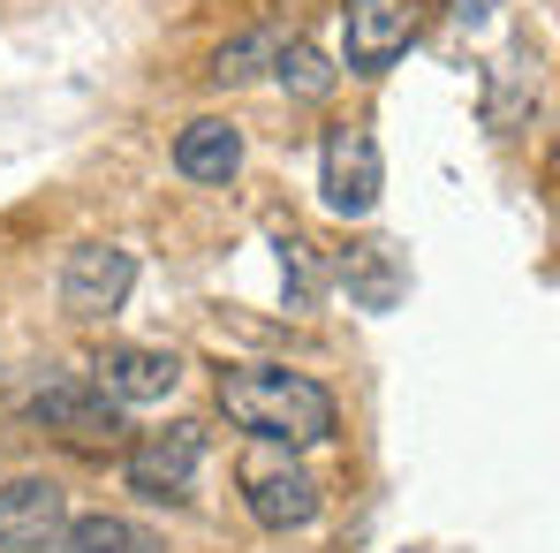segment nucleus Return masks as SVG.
I'll list each match as a JSON object with an SVG mask.
<instances>
[{"instance_id":"f257e3e1","label":"nucleus","mask_w":560,"mask_h":553,"mask_svg":"<svg viewBox=\"0 0 560 553\" xmlns=\"http://www.w3.org/2000/svg\"><path fill=\"white\" fill-rule=\"evenodd\" d=\"M220 410H228L235 433H250L266 448H318V440H334V394L311 371H288V365L220 371Z\"/></svg>"},{"instance_id":"f03ea898","label":"nucleus","mask_w":560,"mask_h":553,"mask_svg":"<svg viewBox=\"0 0 560 553\" xmlns=\"http://www.w3.org/2000/svg\"><path fill=\"white\" fill-rule=\"evenodd\" d=\"M235 485H243V508H250V523H258V531H311V523H318V508H326L318 477L288 456V448H266V440L243 456Z\"/></svg>"},{"instance_id":"7ed1b4c3","label":"nucleus","mask_w":560,"mask_h":553,"mask_svg":"<svg viewBox=\"0 0 560 553\" xmlns=\"http://www.w3.org/2000/svg\"><path fill=\"white\" fill-rule=\"evenodd\" d=\"M378 189H386V160H378L372 122H334L318 145V197L334 220H372Z\"/></svg>"},{"instance_id":"20e7f679","label":"nucleus","mask_w":560,"mask_h":553,"mask_svg":"<svg viewBox=\"0 0 560 553\" xmlns=\"http://www.w3.org/2000/svg\"><path fill=\"white\" fill-rule=\"evenodd\" d=\"M417 46V0H349L341 8V61L349 77H386Z\"/></svg>"},{"instance_id":"39448f33","label":"nucleus","mask_w":560,"mask_h":553,"mask_svg":"<svg viewBox=\"0 0 560 553\" xmlns=\"http://www.w3.org/2000/svg\"><path fill=\"white\" fill-rule=\"evenodd\" d=\"M129 288H137V258L121 243H77L61 258V311L69 319H92V326L114 319L129 303Z\"/></svg>"},{"instance_id":"423d86ee","label":"nucleus","mask_w":560,"mask_h":553,"mask_svg":"<svg viewBox=\"0 0 560 553\" xmlns=\"http://www.w3.org/2000/svg\"><path fill=\"white\" fill-rule=\"evenodd\" d=\"M197 470H205V425H167V433H144V440L129 448V462H121L129 493H144V500H189Z\"/></svg>"},{"instance_id":"0eeeda50","label":"nucleus","mask_w":560,"mask_h":553,"mask_svg":"<svg viewBox=\"0 0 560 553\" xmlns=\"http://www.w3.org/2000/svg\"><path fill=\"white\" fill-rule=\"evenodd\" d=\"M23 417L46 425V433H61V440H77V448H114L121 440V410L98 394L92 379H46L23 402Z\"/></svg>"},{"instance_id":"6e6552de","label":"nucleus","mask_w":560,"mask_h":553,"mask_svg":"<svg viewBox=\"0 0 560 553\" xmlns=\"http://www.w3.org/2000/svg\"><path fill=\"white\" fill-rule=\"evenodd\" d=\"M92 387L114 410H144V402H167L183 387V357L175 349H144V342H114L92 365Z\"/></svg>"},{"instance_id":"1a4fd4ad","label":"nucleus","mask_w":560,"mask_h":553,"mask_svg":"<svg viewBox=\"0 0 560 553\" xmlns=\"http://www.w3.org/2000/svg\"><path fill=\"white\" fill-rule=\"evenodd\" d=\"M69 523V493L54 477H8L0 485V553H46Z\"/></svg>"},{"instance_id":"9d476101","label":"nucleus","mask_w":560,"mask_h":553,"mask_svg":"<svg viewBox=\"0 0 560 553\" xmlns=\"http://www.w3.org/2000/svg\"><path fill=\"white\" fill-rule=\"evenodd\" d=\"M175 175L183 183H235L243 175V129L220 114H197L175 137Z\"/></svg>"},{"instance_id":"9b49d317","label":"nucleus","mask_w":560,"mask_h":553,"mask_svg":"<svg viewBox=\"0 0 560 553\" xmlns=\"http://www.w3.org/2000/svg\"><path fill=\"white\" fill-rule=\"evenodd\" d=\"M46 553H160V539L129 516H69Z\"/></svg>"},{"instance_id":"f8f14e48","label":"nucleus","mask_w":560,"mask_h":553,"mask_svg":"<svg viewBox=\"0 0 560 553\" xmlns=\"http://www.w3.org/2000/svg\"><path fill=\"white\" fill-rule=\"evenodd\" d=\"M280 46H288V31L280 23H258V31H243V38H228L220 54H212V84H250V77H266L280 61Z\"/></svg>"},{"instance_id":"ddd939ff","label":"nucleus","mask_w":560,"mask_h":553,"mask_svg":"<svg viewBox=\"0 0 560 553\" xmlns=\"http://www.w3.org/2000/svg\"><path fill=\"white\" fill-rule=\"evenodd\" d=\"M273 77H280V92H295V99H326L334 92V77L341 69H326V54H311V46H280V61H273Z\"/></svg>"},{"instance_id":"4468645a","label":"nucleus","mask_w":560,"mask_h":553,"mask_svg":"<svg viewBox=\"0 0 560 553\" xmlns=\"http://www.w3.org/2000/svg\"><path fill=\"white\" fill-rule=\"evenodd\" d=\"M492 8H500V0H447V15H455V23H485Z\"/></svg>"}]
</instances>
